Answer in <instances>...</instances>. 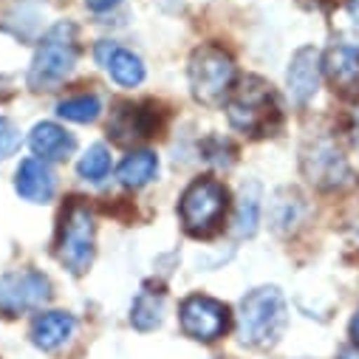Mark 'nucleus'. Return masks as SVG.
I'll list each match as a JSON object with an SVG mask.
<instances>
[{"label": "nucleus", "mask_w": 359, "mask_h": 359, "mask_svg": "<svg viewBox=\"0 0 359 359\" xmlns=\"http://www.w3.org/2000/svg\"><path fill=\"white\" fill-rule=\"evenodd\" d=\"M323 71L334 94L348 102L359 100V43H334L323 57Z\"/></svg>", "instance_id": "11"}, {"label": "nucleus", "mask_w": 359, "mask_h": 359, "mask_svg": "<svg viewBox=\"0 0 359 359\" xmlns=\"http://www.w3.org/2000/svg\"><path fill=\"white\" fill-rule=\"evenodd\" d=\"M161 128L158 122V108L153 102H122L116 105L111 122H108V133L114 136V142L119 144H136L144 142L150 136H156V130Z\"/></svg>", "instance_id": "10"}, {"label": "nucleus", "mask_w": 359, "mask_h": 359, "mask_svg": "<svg viewBox=\"0 0 359 359\" xmlns=\"http://www.w3.org/2000/svg\"><path fill=\"white\" fill-rule=\"evenodd\" d=\"M229 210V193L218 178H196V182L184 190L182 201H178V215H182V226L193 238H212Z\"/></svg>", "instance_id": "5"}, {"label": "nucleus", "mask_w": 359, "mask_h": 359, "mask_svg": "<svg viewBox=\"0 0 359 359\" xmlns=\"http://www.w3.org/2000/svg\"><path fill=\"white\" fill-rule=\"evenodd\" d=\"M351 339L359 345V309H356V314H353V320H351Z\"/></svg>", "instance_id": "25"}, {"label": "nucleus", "mask_w": 359, "mask_h": 359, "mask_svg": "<svg viewBox=\"0 0 359 359\" xmlns=\"http://www.w3.org/2000/svg\"><path fill=\"white\" fill-rule=\"evenodd\" d=\"M74 331H76V320L71 314H65V311H46L32 325V342L40 351H57L60 345H65L71 339Z\"/></svg>", "instance_id": "16"}, {"label": "nucleus", "mask_w": 359, "mask_h": 359, "mask_svg": "<svg viewBox=\"0 0 359 359\" xmlns=\"http://www.w3.org/2000/svg\"><path fill=\"white\" fill-rule=\"evenodd\" d=\"M119 4H122V0H85V6L91 12H97V15H105V12L116 9Z\"/></svg>", "instance_id": "23"}, {"label": "nucleus", "mask_w": 359, "mask_h": 359, "mask_svg": "<svg viewBox=\"0 0 359 359\" xmlns=\"http://www.w3.org/2000/svg\"><path fill=\"white\" fill-rule=\"evenodd\" d=\"M97 252V221L82 198H71L62 207L57 226V257L71 275H85Z\"/></svg>", "instance_id": "4"}, {"label": "nucleus", "mask_w": 359, "mask_h": 359, "mask_svg": "<svg viewBox=\"0 0 359 359\" xmlns=\"http://www.w3.org/2000/svg\"><path fill=\"white\" fill-rule=\"evenodd\" d=\"M187 76H190L193 100L207 108H215V105L226 102V97L235 88V60L221 46L207 43L193 51Z\"/></svg>", "instance_id": "6"}, {"label": "nucleus", "mask_w": 359, "mask_h": 359, "mask_svg": "<svg viewBox=\"0 0 359 359\" xmlns=\"http://www.w3.org/2000/svg\"><path fill=\"white\" fill-rule=\"evenodd\" d=\"M156 172H158V158H156V153H150V150H136V153H130V156L119 164V170H116L119 184H122V187H130V190H139V187L150 184L153 178H156Z\"/></svg>", "instance_id": "17"}, {"label": "nucleus", "mask_w": 359, "mask_h": 359, "mask_svg": "<svg viewBox=\"0 0 359 359\" xmlns=\"http://www.w3.org/2000/svg\"><path fill=\"white\" fill-rule=\"evenodd\" d=\"M303 4H309V6H317V9H323V12H328L337 0H303Z\"/></svg>", "instance_id": "24"}, {"label": "nucleus", "mask_w": 359, "mask_h": 359, "mask_svg": "<svg viewBox=\"0 0 359 359\" xmlns=\"http://www.w3.org/2000/svg\"><path fill=\"white\" fill-rule=\"evenodd\" d=\"M76 172L85 178V182H102V178L111 172V150L105 144L88 147V153L76 164Z\"/></svg>", "instance_id": "21"}, {"label": "nucleus", "mask_w": 359, "mask_h": 359, "mask_svg": "<svg viewBox=\"0 0 359 359\" xmlns=\"http://www.w3.org/2000/svg\"><path fill=\"white\" fill-rule=\"evenodd\" d=\"M79 57V43H76V26L68 20H60L46 32L40 40L32 68H29V88L32 91H57L65 82V76L74 71Z\"/></svg>", "instance_id": "3"}, {"label": "nucleus", "mask_w": 359, "mask_h": 359, "mask_svg": "<svg viewBox=\"0 0 359 359\" xmlns=\"http://www.w3.org/2000/svg\"><path fill=\"white\" fill-rule=\"evenodd\" d=\"M94 57H97V62L111 74V79H114L116 85H122V88H136V85L144 79V62H142L133 51L122 48L119 43H111V40L97 43Z\"/></svg>", "instance_id": "13"}, {"label": "nucleus", "mask_w": 359, "mask_h": 359, "mask_svg": "<svg viewBox=\"0 0 359 359\" xmlns=\"http://www.w3.org/2000/svg\"><path fill=\"white\" fill-rule=\"evenodd\" d=\"M289 325V309L275 286H260L241 300L238 337L249 348H272Z\"/></svg>", "instance_id": "2"}, {"label": "nucleus", "mask_w": 359, "mask_h": 359, "mask_svg": "<svg viewBox=\"0 0 359 359\" xmlns=\"http://www.w3.org/2000/svg\"><path fill=\"white\" fill-rule=\"evenodd\" d=\"M51 300V280L34 269H15L0 278V311L6 317H20L37 311Z\"/></svg>", "instance_id": "7"}, {"label": "nucleus", "mask_w": 359, "mask_h": 359, "mask_svg": "<svg viewBox=\"0 0 359 359\" xmlns=\"http://www.w3.org/2000/svg\"><path fill=\"white\" fill-rule=\"evenodd\" d=\"M303 172L317 190H339L353 182L345 156L331 142H314V147L303 153Z\"/></svg>", "instance_id": "9"}, {"label": "nucleus", "mask_w": 359, "mask_h": 359, "mask_svg": "<svg viewBox=\"0 0 359 359\" xmlns=\"http://www.w3.org/2000/svg\"><path fill=\"white\" fill-rule=\"evenodd\" d=\"M356 142H359V119H356Z\"/></svg>", "instance_id": "27"}, {"label": "nucleus", "mask_w": 359, "mask_h": 359, "mask_svg": "<svg viewBox=\"0 0 359 359\" xmlns=\"http://www.w3.org/2000/svg\"><path fill=\"white\" fill-rule=\"evenodd\" d=\"M29 144H32L37 158H43V161H62V158H68L74 153L76 139L65 128H60L54 122H40V125H34V130L29 136Z\"/></svg>", "instance_id": "15"}, {"label": "nucleus", "mask_w": 359, "mask_h": 359, "mask_svg": "<svg viewBox=\"0 0 359 359\" xmlns=\"http://www.w3.org/2000/svg\"><path fill=\"white\" fill-rule=\"evenodd\" d=\"M178 323H182V331L190 339L215 342L229 331L232 314H229L226 303L207 297V294H193L182 303V309H178Z\"/></svg>", "instance_id": "8"}, {"label": "nucleus", "mask_w": 359, "mask_h": 359, "mask_svg": "<svg viewBox=\"0 0 359 359\" xmlns=\"http://www.w3.org/2000/svg\"><path fill=\"white\" fill-rule=\"evenodd\" d=\"M339 359H359V345H356V348H351V351H345Z\"/></svg>", "instance_id": "26"}, {"label": "nucleus", "mask_w": 359, "mask_h": 359, "mask_svg": "<svg viewBox=\"0 0 359 359\" xmlns=\"http://www.w3.org/2000/svg\"><path fill=\"white\" fill-rule=\"evenodd\" d=\"M15 190L20 198L32 201V204H46L54 198L57 190V178L54 170L43 161V158H26L18 167V178H15Z\"/></svg>", "instance_id": "14"}, {"label": "nucleus", "mask_w": 359, "mask_h": 359, "mask_svg": "<svg viewBox=\"0 0 359 359\" xmlns=\"http://www.w3.org/2000/svg\"><path fill=\"white\" fill-rule=\"evenodd\" d=\"M164 320V294L142 289L130 306V323L136 331H153Z\"/></svg>", "instance_id": "18"}, {"label": "nucleus", "mask_w": 359, "mask_h": 359, "mask_svg": "<svg viewBox=\"0 0 359 359\" xmlns=\"http://www.w3.org/2000/svg\"><path fill=\"white\" fill-rule=\"evenodd\" d=\"M257 224H260V196H257V184H249L241 190L235 207V232L241 238H252L257 232Z\"/></svg>", "instance_id": "19"}, {"label": "nucleus", "mask_w": 359, "mask_h": 359, "mask_svg": "<svg viewBox=\"0 0 359 359\" xmlns=\"http://www.w3.org/2000/svg\"><path fill=\"white\" fill-rule=\"evenodd\" d=\"M320 74H323V57L314 46H303L294 51L292 62H289V97L294 105H306L320 88Z\"/></svg>", "instance_id": "12"}, {"label": "nucleus", "mask_w": 359, "mask_h": 359, "mask_svg": "<svg viewBox=\"0 0 359 359\" xmlns=\"http://www.w3.org/2000/svg\"><path fill=\"white\" fill-rule=\"evenodd\" d=\"M226 116L235 130L252 139L272 136L283 122V111H280V100L275 94V88L260 76H243L232 88V94L226 97Z\"/></svg>", "instance_id": "1"}, {"label": "nucleus", "mask_w": 359, "mask_h": 359, "mask_svg": "<svg viewBox=\"0 0 359 359\" xmlns=\"http://www.w3.org/2000/svg\"><path fill=\"white\" fill-rule=\"evenodd\" d=\"M57 114H60L62 119H68V122H79V125H85V122H94V119L102 114V102H100L97 97L82 94V97L62 100V102L57 105Z\"/></svg>", "instance_id": "20"}, {"label": "nucleus", "mask_w": 359, "mask_h": 359, "mask_svg": "<svg viewBox=\"0 0 359 359\" xmlns=\"http://www.w3.org/2000/svg\"><path fill=\"white\" fill-rule=\"evenodd\" d=\"M20 142H23V136H20L18 125L12 119H6V116H0V161L15 156L18 147H20Z\"/></svg>", "instance_id": "22"}]
</instances>
